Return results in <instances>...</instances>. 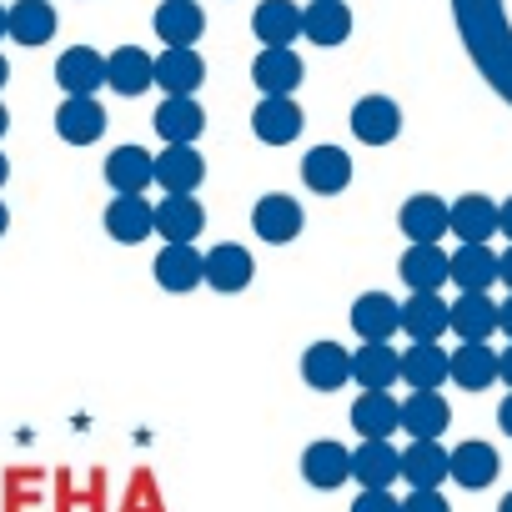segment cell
Wrapping results in <instances>:
<instances>
[{
  "label": "cell",
  "mask_w": 512,
  "mask_h": 512,
  "mask_svg": "<svg viewBox=\"0 0 512 512\" xmlns=\"http://www.w3.org/2000/svg\"><path fill=\"white\" fill-rule=\"evenodd\" d=\"M457 21L472 56H482L497 81H512V0H457Z\"/></svg>",
  "instance_id": "cell-1"
},
{
  "label": "cell",
  "mask_w": 512,
  "mask_h": 512,
  "mask_svg": "<svg viewBox=\"0 0 512 512\" xmlns=\"http://www.w3.org/2000/svg\"><path fill=\"white\" fill-rule=\"evenodd\" d=\"M302 56L292 46H262V56L251 61V81L262 96H292L302 86Z\"/></svg>",
  "instance_id": "cell-2"
},
{
  "label": "cell",
  "mask_w": 512,
  "mask_h": 512,
  "mask_svg": "<svg viewBox=\"0 0 512 512\" xmlns=\"http://www.w3.org/2000/svg\"><path fill=\"white\" fill-rule=\"evenodd\" d=\"M352 477H357L367 492H387V487L402 477V452H397L387 437H362V447L352 452Z\"/></svg>",
  "instance_id": "cell-3"
},
{
  "label": "cell",
  "mask_w": 512,
  "mask_h": 512,
  "mask_svg": "<svg viewBox=\"0 0 512 512\" xmlns=\"http://www.w3.org/2000/svg\"><path fill=\"white\" fill-rule=\"evenodd\" d=\"M251 231L262 236V241H272V246H287V241L302 236V206L292 196L272 191V196H262V201L251 206Z\"/></svg>",
  "instance_id": "cell-4"
},
{
  "label": "cell",
  "mask_w": 512,
  "mask_h": 512,
  "mask_svg": "<svg viewBox=\"0 0 512 512\" xmlns=\"http://www.w3.org/2000/svg\"><path fill=\"white\" fill-rule=\"evenodd\" d=\"M201 131H206V111L196 96H166L156 106V136L166 146H196Z\"/></svg>",
  "instance_id": "cell-5"
},
{
  "label": "cell",
  "mask_w": 512,
  "mask_h": 512,
  "mask_svg": "<svg viewBox=\"0 0 512 512\" xmlns=\"http://www.w3.org/2000/svg\"><path fill=\"white\" fill-rule=\"evenodd\" d=\"M402 231L412 246H437L452 231V206L442 196H407L402 201Z\"/></svg>",
  "instance_id": "cell-6"
},
{
  "label": "cell",
  "mask_w": 512,
  "mask_h": 512,
  "mask_svg": "<svg viewBox=\"0 0 512 512\" xmlns=\"http://www.w3.org/2000/svg\"><path fill=\"white\" fill-rule=\"evenodd\" d=\"M251 131L267 146H287V141L302 136V106L292 96H262L251 111Z\"/></svg>",
  "instance_id": "cell-7"
},
{
  "label": "cell",
  "mask_w": 512,
  "mask_h": 512,
  "mask_svg": "<svg viewBox=\"0 0 512 512\" xmlns=\"http://www.w3.org/2000/svg\"><path fill=\"white\" fill-rule=\"evenodd\" d=\"M151 26H156V36H161L171 51H186V46L201 41V31H206V11L196 6V0H161L156 16H151Z\"/></svg>",
  "instance_id": "cell-8"
},
{
  "label": "cell",
  "mask_w": 512,
  "mask_h": 512,
  "mask_svg": "<svg viewBox=\"0 0 512 512\" xmlns=\"http://www.w3.org/2000/svg\"><path fill=\"white\" fill-rule=\"evenodd\" d=\"M402 477L412 482V492H437V487L452 477V452H447L437 437L412 442V447L402 452Z\"/></svg>",
  "instance_id": "cell-9"
},
{
  "label": "cell",
  "mask_w": 512,
  "mask_h": 512,
  "mask_svg": "<svg viewBox=\"0 0 512 512\" xmlns=\"http://www.w3.org/2000/svg\"><path fill=\"white\" fill-rule=\"evenodd\" d=\"M156 287H166V292H196L201 282H206V256L196 251V241L191 246H166L161 256H156Z\"/></svg>",
  "instance_id": "cell-10"
},
{
  "label": "cell",
  "mask_w": 512,
  "mask_h": 512,
  "mask_svg": "<svg viewBox=\"0 0 512 512\" xmlns=\"http://www.w3.org/2000/svg\"><path fill=\"white\" fill-rule=\"evenodd\" d=\"M56 81H61L66 96H96L106 86V56L91 51V46H71L56 61Z\"/></svg>",
  "instance_id": "cell-11"
},
{
  "label": "cell",
  "mask_w": 512,
  "mask_h": 512,
  "mask_svg": "<svg viewBox=\"0 0 512 512\" xmlns=\"http://www.w3.org/2000/svg\"><path fill=\"white\" fill-rule=\"evenodd\" d=\"M106 86L116 96H141L156 86V61L141 51V46H116L106 56Z\"/></svg>",
  "instance_id": "cell-12"
},
{
  "label": "cell",
  "mask_w": 512,
  "mask_h": 512,
  "mask_svg": "<svg viewBox=\"0 0 512 512\" xmlns=\"http://www.w3.org/2000/svg\"><path fill=\"white\" fill-rule=\"evenodd\" d=\"M101 131H106V111H101L96 96H66L56 106V136L61 141L91 146V141H101Z\"/></svg>",
  "instance_id": "cell-13"
},
{
  "label": "cell",
  "mask_w": 512,
  "mask_h": 512,
  "mask_svg": "<svg viewBox=\"0 0 512 512\" xmlns=\"http://www.w3.org/2000/svg\"><path fill=\"white\" fill-rule=\"evenodd\" d=\"M302 181H307V191H317V196H337V191H347V181H352V156H347L342 146H312V151L302 156Z\"/></svg>",
  "instance_id": "cell-14"
},
{
  "label": "cell",
  "mask_w": 512,
  "mask_h": 512,
  "mask_svg": "<svg viewBox=\"0 0 512 512\" xmlns=\"http://www.w3.org/2000/svg\"><path fill=\"white\" fill-rule=\"evenodd\" d=\"M402 332L412 342H442V332H452V307L437 292H412L402 302Z\"/></svg>",
  "instance_id": "cell-15"
},
{
  "label": "cell",
  "mask_w": 512,
  "mask_h": 512,
  "mask_svg": "<svg viewBox=\"0 0 512 512\" xmlns=\"http://www.w3.org/2000/svg\"><path fill=\"white\" fill-rule=\"evenodd\" d=\"M302 382L317 392H337L342 382H352V352L337 342H312L302 352Z\"/></svg>",
  "instance_id": "cell-16"
},
{
  "label": "cell",
  "mask_w": 512,
  "mask_h": 512,
  "mask_svg": "<svg viewBox=\"0 0 512 512\" xmlns=\"http://www.w3.org/2000/svg\"><path fill=\"white\" fill-rule=\"evenodd\" d=\"M251 272H256V262H251V251L246 246H236V241H221V246H211L206 251V287H216V292H246L251 287Z\"/></svg>",
  "instance_id": "cell-17"
},
{
  "label": "cell",
  "mask_w": 512,
  "mask_h": 512,
  "mask_svg": "<svg viewBox=\"0 0 512 512\" xmlns=\"http://www.w3.org/2000/svg\"><path fill=\"white\" fill-rule=\"evenodd\" d=\"M352 131H357V141H367V146L397 141V131H402L397 101H392V96H362V101L352 106Z\"/></svg>",
  "instance_id": "cell-18"
},
{
  "label": "cell",
  "mask_w": 512,
  "mask_h": 512,
  "mask_svg": "<svg viewBox=\"0 0 512 512\" xmlns=\"http://www.w3.org/2000/svg\"><path fill=\"white\" fill-rule=\"evenodd\" d=\"M106 181H111L116 196H141L156 181V156L141 151V146H116L106 156Z\"/></svg>",
  "instance_id": "cell-19"
},
{
  "label": "cell",
  "mask_w": 512,
  "mask_h": 512,
  "mask_svg": "<svg viewBox=\"0 0 512 512\" xmlns=\"http://www.w3.org/2000/svg\"><path fill=\"white\" fill-rule=\"evenodd\" d=\"M156 231L166 236V246H191L206 231V206L196 196H166L156 206Z\"/></svg>",
  "instance_id": "cell-20"
},
{
  "label": "cell",
  "mask_w": 512,
  "mask_h": 512,
  "mask_svg": "<svg viewBox=\"0 0 512 512\" xmlns=\"http://www.w3.org/2000/svg\"><path fill=\"white\" fill-rule=\"evenodd\" d=\"M452 377V352H442L437 342H412L402 352V382L412 392H437Z\"/></svg>",
  "instance_id": "cell-21"
},
{
  "label": "cell",
  "mask_w": 512,
  "mask_h": 512,
  "mask_svg": "<svg viewBox=\"0 0 512 512\" xmlns=\"http://www.w3.org/2000/svg\"><path fill=\"white\" fill-rule=\"evenodd\" d=\"M201 81H206V61L196 56V46H186V51H161L156 56V86L166 91V96H196L201 91Z\"/></svg>",
  "instance_id": "cell-22"
},
{
  "label": "cell",
  "mask_w": 512,
  "mask_h": 512,
  "mask_svg": "<svg viewBox=\"0 0 512 512\" xmlns=\"http://www.w3.org/2000/svg\"><path fill=\"white\" fill-rule=\"evenodd\" d=\"M156 181L166 186V196H191L206 181V161L196 146H166L156 156Z\"/></svg>",
  "instance_id": "cell-23"
},
{
  "label": "cell",
  "mask_w": 512,
  "mask_h": 512,
  "mask_svg": "<svg viewBox=\"0 0 512 512\" xmlns=\"http://www.w3.org/2000/svg\"><path fill=\"white\" fill-rule=\"evenodd\" d=\"M106 231H111V241L136 246V241H146L156 231V206L146 196H116L106 206Z\"/></svg>",
  "instance_id": "cell-24"
},
{
  "label": "cell",
  "mask_w": 512,
  "mask_h": 512,
  "mask_svg": "<svg viewBox=\"0 0 512 512\" xmlns=\"http://www.w3.org/2000/svg\"><path fill=\"white\" fill-rule=\"evenodd\" d=\"M502 327V307L487 297V292H462L452 302V332L462 342H487L492 332Z\"/></svg>",
  "instance_id": "cell-25"
},
{
  "label": "cell",
  "mask_w": 512,
  "mask_h": 512,
  "mask_svg": "<svg viewBox=\"0 0 512 512\" xmlns=\"http://www.w3.org/2000/svg\"><path fill=\"white\" fill-rule=\"evenodd\" d=\"M452 236H462V246H487L497 236V206L482 191L457 196L452 201Z\"/></svg>",
  "instance_id": "cell-26"
},
{
  "label": "cell",
  "mask_w": 512,
  "mask_h": 512,
  "mask_svg": "<svg viewBox=\"0 0 512 512\" xmlns=\"http://www.w3.org/2000/svg\"><path fill=\"white\" fill-rule=\"evenodd\" d=\"M352 327L362 342H387L397 327H402V307L387 297V292H362L352 302Z\"/></svg>",
  "instance_id": "cell-27"
},
{
  "label": "cell",
  "mask_w": 512,
  "mask_h": 512,
  "mask_svg": "<svg viewBox=\"0 0 512 512\" xmlns=\"http://www.w3.org/2000/svg\"><path fill=\"white\" fill-rule=\"evenodd\" d=\"M251 31L262 46H292L302 36V6H292V0H262L251 11Z\"/></svg>",
  "instance_id": "cell-28"
},
{
  "label": "cell",
  "mask_w": 512,
  "mask_h": 512,
  "mask_svg": "<svg viewBox=\"0 0 512 512\" xmlns=\"http://www.w3.org/2000/svg\"><path fill=\"white\" fill-rule=\"evenodd\" d=\"M302 36L312 46H342L352 36V11L347 0H312V6L302 11Z\"/></svg>",
  "instance_id": "cell-29"
},
{
  "label": "cell",
  "mask_w": 512,
  "mask_h": 512,
  "mask_svg": "<svg viewBox=\"0 0 512 512\" xmlns=\"http://www.w3.org/2000/svg\"><path fill=\"white\" fill-rule=\"evenodd\" d=\"M402 282L412 292H442V282H452V256L442 246H407Z\"/></svg>",
  "instance_id": "cell-30"
},
{
  "label": "cell",
  "mask_w": 512,
  "mask_h": 512,
  "mask_svg": "<svg viewBox=\"0 0 512 512\" xmlns=\"http://www.w3.org/2000/svg\"><path fill=\"white\" fill-rule=\"evenodd\" d=\"M452 422V407L442 392H412L402 402V432H412V442H427V437H442Z\"/></svg>",
  "instance_id": "cell-31"
},
{
  "label": "cell",
  "mask_w": 512,
  "mask_h": 512,
  "mask_svg": "<svg viewBox=\"0 0 512 512\" xmlns=\"http://www.w3.org/2000/svg\"><path fill=\"white\" fill-rule=\"evenodd\" d=\"M302 477H307L312 487L332 492V487H342V482L352 477V452H347L342 442H312V447L302 452Z\"/></svg>",
  "instance_id": "cell-32"
},
{
  "label": "cell",
  "mask_w": 512,
  "mask_h": 512,
  "mask_svg": "<svg viewBox=\"0 0 512 512\" xmlns=\"http://www.w3.org/2000/svg\"><path fill=\"white\" fill-rule=\"evenodd\" d=\"M497 377H502V362H497V352H492L487 342H462V347L452 352V382H457V387L482 392V387H492Z\"/></svg>",
  "instance_id": "cell-33"
},
{
  "label": "cell",
  "mask_w": 512,
  "mask_h": 512,
  "mask_svg": "<svg viewBox=\"0 0 512 512\" xmlns=\"http://www.w3.org/2000/svg\"><path fill=\"white\" fill-rule=\"evenodd\" d=\"M352 377L362 382V392H387L402 377V352H392L387 342H367L352 357Z\"/></svg>",
  "instance_id": "cell-34"
},
{
  "label": "cell",
  "mask_w": 512,
  "mask_h": 512,
  "mask_svg": "<svg viewBox=\"0 0 512 512\" xmlns=\"http://www.w3.org/2000/svg\"><path fill=\"white\" fill-rule=\"evenodd\" d=\"M452 482H462L467 492H482L497 482V447L492 442H462L452 447Z\"/></svg>",
  "instance_id": "cell-35"
},
{
  "label": "cell",
  "mask_w": 512,
  "mask_h": 512,
  "mask_svg": "<svg viewBox=\"0 0 512 512\" xmlns=\"http://www.w3.org/2000/svg\"><path fill=\"white\" fill-rule=\"evenodd\" d=\"M452 282L462 292H487L492 282H502V256H492L487 246H462L452 256Z\"/></svg>",
  "instance_id": "cell-36"
},
{
  "label": "cell",
  "mask_w": 512,
  "mask_h": 512,
  "mask_svg": "<svg viewBox=\"0 0 512 512\" xmlns=\"http://www.w3.org/2000/svg\"><path fill=\"white\" fill-rule=\"evenodd\" d=\"M56 36V11L46 0H16L11 6V41L16 46H46Z\"/></svg>",
  "instance_id": "cell-37"
},
{
  "label": "cell",
  "mask_w": 512,
  "mask_h": 512,
  "mask_svg": "<svg viewBox=\"0 0 512 512\" xmlns=\"http://www.w3.org/2000/svg\"><path fill=\"white\" fill-rule=\"evenodd\" d=\"M352 427H357L362 437H387V432L402 427V407H397L387 392H362L357 407H352Z\"/></svg>",
  "instance_id": "cell-38"
},
{
  "label": "cell",
  "mask_w": 512,
  "mask_h": 512,
  "mask_svg": "<svg viewBox=\"0 0 512 512\" xmlns=\"http://www.w3.org/2000/svg\"><path fill=\"white\" fill-rule=\"evenodd\" d=\"M352 512H402V502H397L392 492H362V497L352 502Z\"/></svg>",
  "instance_id": "cell-39"
},
{
  "label": "cell",
  "mask_w": 512,
  "mask_h": 512,
  "mask_svg": "<svg viewBox=\"0 0 512 512\" xmlns=\"http://www.w3.org/2000/svg\"><path fill=\"white\" fill-rule=\"evenodd\" d=\"M402 512H452V507H447L442 492H412V497L402 502Z\"/></svg>",
  "instance_id": "cell-40"
},
{
  "label": "cell",
  "mask_w": 512,
  "mask_h": 512,
  "mask_svg": "<svg viewBox=\"0 0 512 512\" xmlns=\"http://www.w3.org/2000/svg\"><path fill=\"white\" fill-rule=\"evenodd\" d=\"M497 231H502V236L512 241V196H507V201L497 206Z\"/></svg>",
  "instance_id": "cell-41"
},
{
  "label": "cell",
  "mask_w": 512,
  "mask_h": 512,
  "mask_svg": "<svg viewBox=\"0 0 512 512\" xmlns=\"http://www.w3.org/2000/svg\"><path fill=\"white\" fill-rule=\"evenodd\" d=\"M497 427L512 437V392H507V397H502V407H497Z\"/></svg>",
  "instance_id": "cell-42"
},
{
  "label": "cell",
  "mask_w": 512,
  "mask_h": 512,
  "mask_svg": "<svg viewBox=\"0 0 512 512\" xmlns=\"http://www.w3.org/2000/svg\"><path fill=\"white\" fill-rule=\"evenodd\" d=\"M497 362H502V382L512 387V347H507V352H497Z\"/></svg>",
  "instance_id": "cell-43"
},
{
  "label": "cell",
  "mask_w": 512,
  "mask_h": 512,
  "mask_svg": "<svg viewBox=\"0 0 512 512\" xmlns=\"http://www.w3.org/2000/svg\"><path fill=\"white\" fill-rule=\"evenodd\" d=\"M502 332H507V337H512V297H507V302H502Z\"/></svg>",
  "instance_id": "cell-44"
},
{
  "label": "cell",
  "mask_w": 512,
  "mask_h": 512,
  "mask_svg": "<svg viewBox=\"0 0 512 512\" xmlns=\"http://www.w3.org/2000/svg\"><path fill=\"white\" fill-rule=\"evenodd\" d=\"M502 282H507V292H512V251L502 256Z\"/></svg>",
  "instance_id": "cell-45"
},
{
  "label": "cell",
  "mask_w": 512,
  "mask_h": 512,
  "mask_svg": "<svg viewBox=\"0 0 512 512\" xmlns=\"http://www.w3.org/2000/svg\"><path fill=\"white\" fill-rule=\"evenodd\" d=\"M6 36H11V11L0 6V41H6Z\"/></svg>",
  "instance_id": "cell-46"
},
{
  "label": "cell",
  "mask_w": 512,
  "mask_h": 512,
  "mask_svg": "<svg viewBox=\"0 0 512 512\" xmlns=\"http://www.w3.org/2000/svg\"><path fill=\"white\" fill-rule=\"evenodd\" d=\"M6 176H11V161H6V151H0V186H6Z\"/></svg>",
  "instance_id": "cell-47"
},
{
  "label": "cell",
  "mask_w": 512,
  "mask_h": 512,
  "mask_svg": "<svg viewBox=\"0 0 512 512\" xmlns=\"http://www.w3.org/2000/svg\"><path fill=\"white\" fill-rule=\"evenodd\" d=\"M6 226H11V211H6V201H0V236H6Z\"/></svg>",
  "instance_id": "cell-48"
},
{
  "label": "cell",
  "mask_w": 512,
  "mask_h": 512,
  "mask_svg": "<svg viewBox=\"0 0 512 512\" xmlns=\"http://www.w3.org/2000/svg\"><path fill=\"white\" fill-rule=\"evenodd\" d=\"M11 81V66H6V56H0V86H6Z\"/></svg>",
  "instance_id": "cell-49"
},
{
  "label": "cell",
  "mask_w": 512,
  "mask_h": 512,
  "mask_svg": "<svg viewBox=\"0 0 512 512\" xmlns=\"http://www.w3.org/2000/svg\"><path fill=\"white\" fill-rule=\"evenodd\" d=\"M6 126H11V111H6V106H0V136H6Z\"/></svg>",
  "instance_id": "cell-50"
},
{
  "label": "cell",
  "mask_w": 512,
  "mask_h": 512,
  "mask_svg": "<svg viewBox=\"0 0 512 512\" xmlns=\"http://www.w3.org/2000/svg\"><path fill=\"white\" fill-rule=\"evenodd\" d=\"M497 512H512V492H507V497H502V502H497Z\"/></svg>",
  "instance_id": "cell-51"
}]
</instances>
